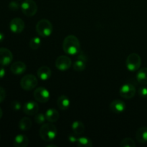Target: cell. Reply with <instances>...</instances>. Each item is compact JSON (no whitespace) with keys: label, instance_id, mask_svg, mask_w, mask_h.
Here are the masks:
<instances>
[{"label":"cell","instance_id":"cell-31","mask_svg":"<svg viewBox=\"0 0 147 147\" xmlns=\"http://www.w3.org/2000/svg\"><path fill=\"white\" fill-rule=\"evenodd\" d=\"M6 98V91L2 87L0 86V103H2Z\"/></svg>","mask_w":147,"mask_h":147},{"label":"cell","instance_id":"cell-33","mask_svg":"<svg viewBox=\"0 0 147 147\" xmlns=\"http://www.w3.org/2000/svg\"><path fill=\"white\" fill-rule=\"evenodd\" d=\"M68 140L69 142H71V143H76V142H77L78 138H76L74 135L70 134V136H68Z\"/></svg>","mask_w":147,"mask_h":147},{"label":"cell","instance_id":"cell-16","mask_svg":"<svg viewBox=\"0 0 147 147\" xmlns=\"http://www.w3.org/2000/svg\"><path fill=\"white\" fill-rule=\"evenodd\" d=\"M14 146L15 147H26L29 144V139L24 134H18L14 139Z\"/></svg>","mask_w":147,"mask_h":147},{"label":"cell","instance_id":"cell-10","mask_svg":"<svg viewBox=\"0 0 147 147\" xmlns=\"http://www.w3.org/2000/svg\"><path fill=\"white\" fill-rule=\"evenodd\" d=\"M13 60V55L9 49L5 47L0 48V65L6 66L9 65Z\"/></svg>","mask_w":147,"mask_h":147},{"label":"cell","instance_id":"cell-28","mask_svg":"<svg viewBox=\"0 0 147 147\" xmlns=\"http://www.w3.org/2000/svg\"><path fill=\"white\" fill-rule=\"evenodd\" d=\"M11 109H14V111H19L20 109H21L22 106L21 103H20L18 100H14V101L11 102Z\"/></svg>","mask_w":147,"mask_h":147},{"label":"cell","instance_id":"cell-23","mask_svg":"<svg viewBox=\"0 0 147 147\" xmlns=\"http://www.w3.org/2000/svg\"><path fill=\"white\" fill-rule=\"evenodd\" d=\"M77 145L80 147H91L93 146V144L90 139L87 137H80L78 138Z\"/></svg>","mask_w":147,"mask_h":147},{"label":"cell","instance_id":"cell-12","mask_svg":"<svg viewBox=\"0 0 147 147\" xmlns=\"http://www.w3.org/2000/svg\"><path fill=\"white\" fill-rule=\"evenodd\" d=\"M39 111V106L36 102L33 100H29L24 103L23 106V111L28 116H33L37 113Z\"/></svg>","mask_w":147,"mask_h":147},{"label":"cell","instance_id":"cell-17","mask_svg":"<svg viewBox=\"0 0 147 147\" xmlns=\"http://www.w3.org/2000/svg\"><path fill=\"white\" fill-rule=\"evenodd\" d=\"M46 120L48 121L50 123H55L60 118L59 112L55 109H50L45 113Z\"/></svg>","mask_w":147,"mask_h":147},{"label":"cell","instance_id":"cell-32","mask_svg":"<svg viewBox=\"0 0 147 147\" xmlns=\"http://www.w3.org/2000/svg\"><path fill=\"white\" fill-rule=\"evenodd\" d=\"M77 55H78V59H80V60H83V61L87 62L88 57H87V56H86V55L83 52L80 51Z\"/></svg>","mask_w":147,"mask_h":147},{"label":"cell","instance_id":"cell-25","mask_svg":"<svg viewBox=\"0 0 147 147\" xmlns=\"http://www.w3.org/2000/svg\"><path fill=\"white\" fill-rule=\"evenodd\" d=\"M41 45V40L40 37H34L30 40V47H31L32 50H36L39 48Z\"/></svg>","mask_w":147,"mask_h":147},{"label":"cell","instance_id":"cell-21","mask_svg":"<svg viewBox=\"0 0 147 147\" xmlns=\"http://www.w3.org/2000/svg\"><path fill=\"white\" fill-rule=\"evenodd\" d=\"M32 125V123L31 119L27 117H24L20 120V123H19V127L22 131H29L31 129Z\"/></svg>","mask_w":147,"mask_h":147},{"label":"cell","instance_id":"cell-7","mask_svg":"<svg viewBox=\"0 0 147 147\" xmlns=\"http://www.w3.org/2000/svg\"><path fill=\"white\" fill-rule=\"evenodd\" d=\"M34 99L40 103H47L50 99V92L47 88L43 87L37 88L33 93Z\"/></svg>","mask_w":147,"mask_h":147},{"label":"cell","instance_id":"cell-2","mask_svg":"<svg viewBox=\"0 0 147 147\" xmlns=\"http://www.w3.org/2000/svg\"><path fill=\"white\" fill-rule=\"evenodd\" d=\"M40 136L45 142H50L55 139L57 134V128L50 123H43L40 129Z\"/></svg>","mask_w":147,"mask_h":147},{"label":"cell","instance_id":"cell-27","mask_svg":"<svg viewBox=\"0 0 147 147\" xmlns=\"http://www.w3.org/2000/svg\"><path fill=\"white\" fill-rule=\"evenodd\" d=\"M34 120H35V122L37 123V124H43L46 120L45 115L43 114L42 113H36Z\"/></svg>","mask_w":147,"mask_h":147},{"label":"cell","instance_id":"cell-1","mask_svg":"<svg viewBox=\"0 0 147 147\" xmlns=\"http://www.w3.org/2000/svg\"><path fill=\"white\" fill-rule=\"evenodd\" d=\"M63 49L67 55H76L80 51V41L75 35L67 36L63 40Z\"/></svg>","mask_w":147,"mask_h":147},{"label":"cell","instance_id":"cell-13","mask_svg":"<svg viewBox=\"0 0 147 147\" xmlns=\"http://www.w3.org/2000/svg\"><path fill=\"white\" fill-rule=\"evenodd\" d=\"M126 103L121 100H114L111 103L110 110L114 113H121L126 110Z\"/></svg>","mask_w":147,"mask_h":147},{"label":"cell","instance_id":"cell-9","mask_svg":"<svg viewBox=\"0 0 147 147\" xmlns=\"http://www.w3.org/2000/svg\"><path fill=\"white\" fill-rule=\"evenodd\" d=\"M72 65V61L68 56H59L55 61V67L61 71L68 70Z\"/></svg>","mask_w":147,"mask_h":147},{"label":"cell","instance_id":"cell-18","mask_svg":"<svg viewBox=\"0 0 147 147\" xmlns=\"http://www.w3.org/2000/svg\"><path fill=\"white\" fill-rule=\"evenodd\" d=\"M136 138L139 143H147V127L139 128L136 133Z\"/></svg>","mask_w":147,"mask_h":147},{"label":"cell","instance_id":"cell-20","mask_svg":"<svg viewBox=\"0 0 147 147\" xmlns=\"http://www.w3.org/2000/svg\"><path fill=\"white\" fill-rule=\"evenodd\" d=\"M136 80L140 84L147 85V67H143L138 71Z\"/></svg>","mask_w":147,"mask_h":147},{"label":"cell","instance_id":"cell-3","mask_svg":"<svg viewBox=\"0 0 147 147\" xmlns=\"http://www.w3.org/2000/svg\"><path fill=\"white\" fill-rule=\"evenodd\" d=\"M36 31L41 37H47L51 35L53 32V24L49 20L43 19L37 22Z\"/></svg>","mask_w":147,"mask_h":147},{"label":"cell","instance_id":"cell-15","mask_svg":"<svg viewBox=\"0 0 147 147\" xmlns=\"http://www.w3.org/2000/svg\"><path fill=\"white\" fill-rule=\"evenodd\" d=\"M52 71L47 66H42L37 70V76L42 80H47L51 77Z\"/></svg>","mask_w":147,"mask_h":147},{"label":"cell","instance_id":"cell-22","mask_svg":"<svg viewBox=\"0 0 147 147\" xmlns=\"http://www.w3.org/2000/svg\"><path fill=\"white\" fill-rule=\"evenodd\" d=\"M72 129L76 135H81L85 131V126L81 121H76L72 124Z\"/></svg>","mask_w":147,"mask_h":147},{"label":"cell","instance_id":"cell-5","mask_svg":"<svg viewBox=\"0 0 147 147\" xmlns=\"http://www.w3.org/2000/svg\"><path fill=\"white\" fill-rule=\"evenodd\" d=\"M20 7L23 14L27 17L35 15L37 11V5L33 0H24L22 3Z\"/></svg>","mask_w":147,"mask_h":147},{"label":"cell","instance_id":"cell-6","mask_svg":"<svg viewBox=\"0 0 147 147\" xmlns=\"http://www.w3.org/2000/svg\"><path fill=\"white\" fill-rule=\"evenodd\" d=\"M38 80L37 78L32 74L24 76L20 81V86L24 90H31L37 86Z\"/></svg>","mask_w":147,"mask_h":147},{"label":"cell","instance_id":"cell-24","mask_svg":"<svg viewBox=\"0 0 147 147\" xmlns=\"http://www.w3.org/2000/svg\"><path fill=\"white\" fill-rule=\"evenodd\" d=\"M86 62L83 61V60H80V59H77L75 61L74 64H73V69L77 72H81L86 69Z\"/></svg>","mask_w":147,"mask_h":147},{"label":"cell","instance_id":"cell-8","mask_svg":"<svg viewBox=\"0 0 147 147\" xmlns=\"http://www.w3.org/2000/svg\"><path fill=\"white\" fill-rule=\"evenodd\" d=\"M136 92V88L131 83H126L120 88L119 94L123 98L131 99L134 97Z\"/></svg>","mask_w":147,"mask_h":147},{"label":"cell","instance_id":"cell-35","mask_svg":"<svg viewBox=\"0 0 147 147\" xmlns=\"http://www.w3.org/2000/svg\"><path fill=\"white\" fill-rule=\"evenodd\" d=\"M4 34H3L2 32H0V42L3 41V40H4Z\"/></svg>","mask_w":147,"mask_h":147},{"label":"cell","instance_id":"cell-34","mask_svg":"<svg viewBox=\"0 0 147 147\" xmlns=\"http://www.w3.org/2000/svg\"><path fill=\"white\" fill-rule=\"evenodd\" d=\"M6 74V70L4 67H0V79L3 78Z\"/></svg>","mask_w":147,"mask_h":147},{"label":"cell","instance_id":"cell-19","mask_svg":"<svg viewBox=\"0 0 147 147\" xmlns=\"http://www.w3.org/2000/svg\"><path fill=\"white\" fill-rule=\"evenodd\" d=\"M57 105L61 110H67L70 106V99L65 95L60 96L57 100Z\"/></svg>","mask_w":147,"mask_h":147},{"label":"cell","instance_id":"cell-29","mask_svg":"<svg viewBox=\"0 0 147 147\" xmlns=\"http://www.w3.org/2000/svg\"><path fill=\"white\" fill-rule=\"evenodd\" d=\"M9 7L12 11H17L20 8V4L17 1H11L9 4Z\"/></svg>","mask_w":147,"mask_h":147},{"label":"cell","instance_id":"cell-11","mask_svg":"<svg viewBox=\"0 0 147 147\" xmlns=\"http://www.w3.org/2000/svg\"><path fill=\"white\" fill-rule=\"evenodd\" d=\"M25 24L24 21L20 18H14L9 23V29L13 33L19 34L24 30Z\"/></svg>","mask_w":147,"mask_h":147},{"label":"cell","instance_id":"cell-36","mask_svg":"<svg viewBox=\"0 0 147 147\" xmlns=\"http://www.w3.org/2000/svg\"><path fill=\"white\" fill-rule=\"evenodd\" d=\"M2 115H3V111L2 110H1V108H0V119H1V118L2 117Z\"/></svg>","mask_w":147,"mask_h":147},{"label":"cell","instance_id":"cell-30","mask_svg":"<svg viewBox=\"0 0 147 147\" xmlns=\"http://www.w3.org/2000/svg\"><path fill=\"white\" fill-rule=\"evenodd\" d=\"M139 94L141 97L147 98V88L146 87L140 88L139 90Z\"/></svg>","mask_w":147,"mask_h":147},{"label":"cell","instance_id":"cell-26","mask_svg":"<svg viewBox=\"0 0 147 147\" xmlns=\"http://www.w3.org/2000/svg\"><path fill=\"white\" fill-rule=\"evenodd\" d=\"M121 147H135L136 146V143L131 138H125L120 143Z\"/></svg>","mask_w":147,"mask_h":147},{"label":"cell","instance_id":"cell-14","mask_svg":"<svg viewBox=\"0 0 147 147\" xmlns=\"http://www.w3.org/2000/svg\"><path fill=\"white\" fill-rule=\"evenodd\" d=\"M27 70L25 63L22 61H17L13 63L10 67V70L14 75H22Z\"/></svg>","mask_w":147,"mask_h":147},{"label":"cell","instance_id":"cell-4","mask_svg":"<svg viewBox=\"0 0 147 147\" xmlns=\"http://www.w3.org/2000/svg\"><path fill=\"white\" fill-rule=\"evenodd\" d=\"M126 65L129 71L135 72L139 70L142 65V58L139 55L131 53L126 58Z\"/></svg>","mask_w":147,"mask_h":147}]
</instances>
